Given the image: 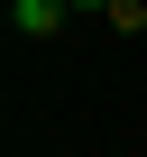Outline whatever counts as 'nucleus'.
<instances>
[{"label":"nucleus","instance_id":"f03ea898","mask_svg":"<svg viewBox=\"0 0 147 157\" xmlns=\"http://www.w3.org/2000/svg\"><path fill=\"white\" fill-rule=\"evenodd\" d=\"M101 28H120V37H138V28H147V0H110V10H101Z\"/></svg>","mask_w":147,"mask_h":157},{"label":"nucleus","instance_id":"f257e3e1","mask_svg":"<svg viewBox=\"0 0 147 157\" xmlns=\"http://www.w3.org/2000/svg\"><path fill=\"white\" fill-rule=\"evenodd\" d=\"M64 19H74L64 0H19V10H9V28H19V37H55Z\"/></svg>","mask_w":147,"mask_h":157}]
</instances>
